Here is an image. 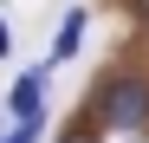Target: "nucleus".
<instances>
[{
	"instance_id": "nucleus-1",
	"label": "nucleus",
	"mask_w": 149,
	"mask_h": 143,
	"mask_svg": "<svg viewBox=\"0 0 149 143\" xmlns=\"http://www.w3.org/2000/svg\"><path fill=\"white\" fill-rule=\"evenodd\" d=\"M91 130H149V78L143 72H104L91 91Z\"/></svg>"
},
{
	"instance_id": "nucleus-2",
	"label": "nucleus",
	"mask_w": 149,
	"mask_h": 143,
	"mask_svg": "<svg viewBox=\"0 0 149 143\" xmlns=\"http://www.w3.org/2000/svg\"><path fill=\"white\" fill-rule=\"evenodd\" d=\"M39 91H45V65L19 72V78H13V91H7V111H13V117H33V111H39Z\"/></svg>"
},
{
	"instance_id": "nucleus-3",
	"label": "nucleus",
	"mask_w": 149,
	"mask_h": 143,
	"mask_svg": "<svg viewBox=\"0 0 149 143\" xmlns=\"http://www.w3.org/2000/svg\"><path fill=\"white\" fill-rule=\"evenodd\" d=\"M78 46H84V13L71 7V13L58 20V39H52V59H71V52H78Z\"/></svg>"
},
{
	"instance_id": "nucleus-4",
	"label": "nucleus",
	"mask_w": 149,
	"mask_h": 143,
	"mask_svg": "<svg viewBox=\"0 0 149 143\" xmlns=\"http://www.w3.org/2000/svg\"><path fill=\"white\" fill-rule=\"evenodd\" d=\"M39 130H45V117L33 111V117H13V130H0V143H39Z\"/></svg>"
},
{
	"instance_id": "nucleus-5",
	"label": "nucleus",
	"mask_w": 149,
	"mask_h": 143,
	"mask_svg": "<svg viewBox=\"0 0 149 143\" xmlns=\"http://www.w3.org/2000/svg\"><path fill=\"white\" fill-rule=\"evenodd\" d=\"M58 143H104V137H97V130H91V124H78V130H65V137H58Z\"/></svg>"
},
{
	"instance_id": "nucleus-6",
	"label": "nucleus",
	"mask_w": 149,
	"mask_h": 143,
	"mask_svg": "<svg viewBox=\"0 0 149 143\" xmlns=\"http://www.w3.org/2000/svg\"><path fill=\"white\" fill-rule=\"evenodd\" d=\"M130 13H136V26H149V0H130Z\"/></svg>"
},
{
	"instance_id": "nucleus-7",
	"label": "nucleus",
	"mask_w": 149,
	"mask_h": 143,
	"mask_svg": "<svg viewBox=\"0 0 149 143\" xmlns=\"http://www.w3.org/2000/svg\"><path fill=\"white\" fill-rule=\"evenodd\" d=\"M13 52V33H7V20H0V59H7Z\"/></svg>"
}]
</instances>
